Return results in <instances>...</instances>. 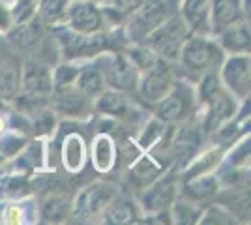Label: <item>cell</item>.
Returning a JSON list of instances; mask_svg holds the SVG:
<instances>
[{
    "instance_id": "6da1fadb",
    "label": "cell",
    "mask_w": 251,
    "mask_h": 225,
    "mask_svg": "<svg viewBox=\"0 0 251 225\" xmlns=\"http://www.w3.org/2000/svg\"><path fill=\"white\" fill-rule=\"evenodd\" d=\"M188 36L189 28L186 26L184 19L180 15H175V17H167L163 25H159L143 43H147L161 60L171 62V60H178L180 47Z\"/></svg>"
},
{
    "instance_id": "7a4b0ae2",
    "label": "cell",
    "mask_w": 251,
    "mask_h": 225,
    "mask_svg": "<svg viewBox=\"0 0 251 225\" xmlns=\"http://www.w3.org/2000/svg\"><path fill=\"white\" fill-rule=\"evenodd\" d=\"M116 195H118V188L115 184L105 182V180L88 184L72 201V214L70 216L77 218V220H84V222L92 220L96 216L103 214L107 204L111 203Z\"/></svg>"
},
{
    "instance_id": "3957f363",
    "label": "cell",
    "mask_w": 251,
    "mask_h": 225,
    "mask_svg": "<svg viewBox=\"0 0 251 225\" xmlns=\"http://www.w3.org/2000/svg\"><path fill=\"white\" fill-rule=\"evenodd\" d=\"M169 17L165 0H145L135 11H131V19L127 23L126 34L135 43H143L159 25Z\"/></svg>"
},
{
    "instance_id": "277c9868",
    "label": "cell",
    "mask_w": 251,
    "mask_h": 225,
    "mask_svg": "<svg viewBox=\"0 0 251 225\" xmlns=\"http://www.w3.org/2000/svg\"><path fill=\"white\" fill-rule=\"evenodd\" d=\"M175 83H176V79L173 75V70L169 68V62L157 58L156 64L141 74L137 90H139V96L147 103H157L171 92Z\"/></svg>"
},
{
    "instance_id": "5b68a950",
    "label": "cell",
    "mask_w": 251,
    "mask_h": 225,
    "mask_svg": "<svg viewBox=\"0 0 251 225\" xmlns=\"http://www.w3.org/2000/svg\"><path fill=\"white\" fill-rule=\"evenodd\" d=\"M220 81L236 100L250 98V53L229 54L221 64Z\"/></svg>"
},
{
    "instance_id": "8992f818",
    "label": "cell",
    "mask_w": 251,
    "mask_h": 225,
    "mask_svg": "<svg viewBox=\"0 0 251 225\" xmlns=\"http://www.w3.org/2000/svg\"><path fill=\"white\" fill-rule=\"evenodd\" d=\"M56 40H58V45H60L64 56L68 60L81 58V56H86V54L103 53L105 49L109 47L105 34H81L77 30H72L70 26L56 30Z\"/></svg>"
},
{
    "instance_id": "52a82bcc",
    "label": "cell",
    "mask_w": 251,
    "mask_h": 225,
    "mask_svg": "<svg viewBox=\"0 0 251 225\" xmlns=\"http://www.w3.org/2000/svg\"><path fill=\"white\" fill-rule=\"evenodd\" d=\"M178 58L191 72H206L220 62L221 49L218 43H212L204 36H193V38L188 36L180 47Z\"/></svg>"
},
{
    "instance_id": "ba28073f",
    "label": "cell",
    "mask_w": 251,
    "mask_h": 225,
    "mask_svg": "<svg viewBox=\"0 0 251 225\" xmlns=\"http://www.w3.org/2000/svg\"><path fill=\"white\" fill-rule=\"evenodd\" d=\"M178 176L175 173L159 175L152 184H148L147 190L141 193V206L147 214L156 212H167L171 204L178 199Z\"/></svg>"
},
{
    "instance_id": "9c48e42d",
    "label": "cell",
    "mask_w": 251,
    "mask_h": 225,
    "mask_svg": "<svg viewBox=\"0 0 251 225\" xmlns=\"http://www.w3.org/2000/svg\"><path fill=\"white\" fill-rule=\"evenodd\" d=\"M156 105V117L159 120H163L167 124L182 122L195 109V94L186 85L175 83V86L171 88V92L161 101H157Z\"/></svg>"
},
{
    "instance_id": "30bf717a",
    "label": "cell",
    "mask_w": 251,
    "mask_h": 225,
    "mask_svg": "<svg viewBox=\"0 0 251 225\" xmlns=\"http://www.w3.org/2000/svg\"><path fill=\"white\" fill-rule=\"evenodd\" d=\"M64 17L66 26L81 34L101 32L103 26V13L92 0H68Z\"/></svg>"
},
{
    "instance_id": "8fae6325",
    "label": "cell",
    "mask_w": 251,
    "mask_h": 225,
    "mask_svg": "<svg viewBox=\"0 0 251 225\" xmlns=\"http://www.w3.org/2000/svg\"><path fill=\"white\" fill-rule=\"evenodd\" d=\"M202 105L206 107V118H204V129L206 131H218V129L227 124L229 120L236 115V98L230 92L225 90V86L221 85L218 90H214Z\"/></svg>"
},
{
    "instance_id": "7c38bea8",
    "label": "cell",
    "mask_w": 251,
    "mask_h": 225,
    "mask_svg": "<svg viewBox=\"0 0 251 225\" xmlns=\"http://www.w3.org/2000/svg\"><path fill=\"white\" fill-rule=\"evenodd\" d=\"M107 77V85H111L116 90H133L137 88L141 72L137 66L127 58L126 53H115L109 56L107 64L101 66Z\"/></svg>"
},
{
    "instance_id": "4fadbf2b",
    "label": "cell",
    "mask_w": 251,
    "mask_h": 225,
    "mask_svg": "<svg viewBox=\"0 0 251 225\" xmlns=\"http://www.w3.org/2000/svg\"><path fill=\"white\" fill-rule=\"evenodd\" d=\"M21 88L23 92L49 96L52 92V72L47 64L40 60H26L21 70Z\"/></svg>"
},
{
    "instance_id": "5bb4252c",
    "label": "cell",
    "mask_w": 251,
    "mask_h": 225,
    "mask_svg": "<svg viewBox=\"0 0 251 225\" xmlns=\"http://www.w3.org/2000/svg\"><path fill=\"white\" fill-rule=\"evenodd\" d=\"M49 107L60 115L81 117L88 111V96H84L77 86L56 88L49 94Z\"/></svg>"
},
{
    "instance_id": "9a60e30c",
    "label": "cell",
    "mask_w": 251,
    "mask_h": 225,
    "mask_svg": "<svg viewBox=\"0 0 251 225\" xmlns=\"http://www.w3.org/2000/svg\"><path fill=\"white\" fill-rule=\"evenodd\" d=\"M210 4L212 0H182L180 17L184 19L189 32L206 36L210 32Z\"/></svg>"
},
{
    "instance_id": "2e32d148",
    "label": "cell",
    "mask_w": 251,
    "mask_h": 225,
    "mask_svg": "<svg viewBox=\"0 0 251 225\" xmlns=\"http://www.w3.org/2000/svg\"><path fill=\"white\" fill-rule=\"evenodd\" d=\"M218 42H220L221 51H227L229 54L248 53L250 51V23L246 19H240L221 28L218 32Z\"/></svg>"
},
{
    "instance_id": "e0dca14e",
    "label": "cell",
    "mask_w": 251,
    "mask_h": 225,
    "mask_svg": "<svg viewBox=\"0 0 251 225\" xmlns=\"http://www.w3.org/2000/svg\"><path fill=\"white\" fill-rule=\"evenodd\" d=\"M240 0H212L210 4V32L218 34L221 28L244 19Z\"/></svg>"
},
{
    "instance_id": "ac0fdd59",
    "label": "cell",
    "mask_w": 251,
    "mask_h": 225,
    "mask_svg": "<svg viewBox=\"0 0 251 225\" xmlns=\"http://www.w3.org/2000/svg\"><path fill=\"white\" fill-rule=\"evenodd\" d=\"M60 160L64 169L72 175H77L86 165V145L79 133H68L62 141L60 149Z\"/></svg>"
},
{
    "instance_id": "d6986e66",
    "label": "cell",
    "mask_w": 251,
    "mask_h": 225,
    "mask_svg": "<svg viewBox=\"0 0 251 225\" xmlns=\"http://www.w3.org/2000/svg\"><path fill=\"white\" fill-rule=\"evenodd\" d=\"M92 165L98 173H109L116 163V147L115 139L107 133L96 135L90 149Z\"/></svg>"
},
{
    "instance_id": "ffe728a7",
    "label": "cell",
    "mask_w": 251,
    "mask_h": 225,
    "mask_svg": "<svg viewBox=\"0 0 251 225\" xmlns=\"http://www.w3.org/2000/svg\"><path fill=\"white\" fill-rule=\"evenodd\" d=\"M75 86L88 98H96L100 92H103L107 88V77L101 64L96 62V64L81 66L79 75L75 79Z\"/></svg>"
},
{
    "instance_id": "44dd1931",
    "label": "cell",
    "mask_w": 251,
    "mask_h": 225,
    "mask_svg": "<svg viewBox=\"0 0 251 225\" xmlns=\"http://www.w3.org/2000/svg\"><path fill=\"white\" fill-rule=\"evenodd\" d=\"M70 214H72V201L68 199L66 193L51 192L42 199L40 216L43 222H49V224L64 222Z\"/></svg>"
},
{
    "instance_id": "7402d4cb",
    "label": "cell",
    "mask_w": 251,
    "mask_h": 225,
    "mask_svg": "<svg viewBox=\"0 0 251 225\" xmlns=\"http://www.w3.org/2000/svg\"><path fill=\"white\" fill-rule=\"evenodd\" d=\"M184 192L189 199L193 201H204L220 192V178L214 173H204V175H195L186 178Z\"/></svg>"
},
{
    "instance_id": "603a6c76",
    "label": "cell",
    "mask_w": 251,
    "mask_h": 225,
    "mask_svg": "<svg viewBox=\"0 0 251 225\" xmlns=\"http://www.w3.org/2000/svg\"><path fill=\"white\" fill-rule=\"evenodd\" d=\"M21 90V68L11 58H0V98L13 100Z\"/></svg>"
},
{
    "instance_id": "cb8c5ba5",
    "label": "cell",
    "mask_w": 251,
    "mask_h": 225,
    "mask_svg": "<svg viewBox=\"0 0 251 225\" xmlns=\"http://www.w3.org/2000/svg\"><path fill=\"white\" fill-rule=\"evenodd\" d=\"M6 34H8L10 42L15 43L17 47H34L42 42L43 28L40 21L34 17V19L25 21L21 25H13Z\"/></svg>"
},
{
    "instance_id": "d4e9b609",
    "label": "cell",
    "mask_w": 251,
    "mask_h": 225,
    "mask_svg": "<svg viewBox=\"0 0 251 225\" xmlns=\"http://www.w3.org/2000/svg\"><path fill=\"white\" fill-rule=\"evenodd\" d=\"M135 218H137V212L133 203L129 199H126V197H120V195H116L103 210V224L126 225V224H133Z\"/></svg>"
},
{
    "instance_id": "484cf974",
    "label": "cell",
    "mask_w": 251,
    "mask_h": 225,
    "mask_svg": "<svg viewBox=\"0 0 251 225\" xmlns=\"http://www.w3.org/2000/svg\"><path fill=\"white\" fill-rule=\"evenodd\" d=\"M223 158V150L221 147H212V149L204 150L199 156H193L189 163L184 167L186 171V178L195 176V175H204V173H214V169L221 163Z\"/></svg>"
},
{
    "instance_id": "4316f807",
    "label": "cell",
    "mask_w": 251,
    "mask_h": 225,
    "mask_svg": "<svg viewBox=\"0 0 251 225\" xmlns=\"http://www.w3.org/2000/svg\"><path fill=\"white\" fill-rule=\"evenodd\" d=\"M127 101L126 96L122 94V90L116 88H105L103 92H100L96 96V111L107 115V117H120L124 115Z\"/></svg>"
},
{
    "instance_id": "83f0119b",
    "label": "cell",
    "mask_w": 251,
    "mask_h": 225,
    "mask_svg": "<svg viewBox=\"0 0 251 225\" xmlns=\"http://www.w3.org/2000/svg\"><path fill=\"white\" fill-rule=\"evenodd\" d=\"M167 133H169L167 122L159 120L157 117L150 118L147 122V126L141 131L139 139H137V147L141 150H145V152H148V150H152L154 147H157L159 143H165Z\"/></svg>"
},
{
    "instance_id": "f1b7e54d",
    "label": "cell",
    "mask_w": 251,
    "mask_h": 225,
    "mask_svg": "<svg viewBox=\"0 0 251 225\" xmlns=\"http://www.w3.org/2000/svg\"><path fill=\"white\" fill-rule=\"evenodd\" d=\"M161 171H163V167L152 156H141L131 165V178L139 186H145L147 188L148 184H152L161 175Z\"/></svg>"
},
{
    "instance_id": "f546056e",
    "label": "cell",
    "mask_w": 251,
    "mask_h": 225,
    "mask_svg": "<svg viewBox=\"0 0 251 225\" xmlns=\"http://www.w3.org/2000/svg\"><path fill=\"white\" fill-rule=\"evenodd\" d=\"M126 54H127V58L137 66V70L143 74V72H147L148 68H152V66L157 62V56L150 47H148L147 43H133V45H129L127 49H126Z\"/></svg>"
},
{
    "instance_id": "4dcf8cb0",
    "label": "cell",
    "mask_w": 251,
    "mask_h": 225,
    "mask_svg": "<svg viewBox=\"0 0 251 225\" xmlns=\"http://www.w3.org/2000/svg\"><path fill=\"white\" fill-rule=\"evenodd\" d=\"M201 210L191 201H175L169 208L171 224H197Z\"/></svg>"
},
{
    "instance_id": "1f68e13d",
    "label": "cell",
    "mask_w": 251,
    "mask_h": 225,
    "mask_svg": "<svg viewBox=\"0 0 251 225\" xmlns=\"http://www.w3.org/2000/svg\"><path fill=\"white\" fill-rule=\"evenodd\" d=\"M30 128L36 135L40 137H47L51 135L54 128H56V113L52 111L49 105L38 111L34 117H30Z\"/></svg>"
},
{
    "instance_id": "d6a6232c",
    "label": "cell",
    "mask_w": 251,
    "mask_h": 225,
    "mask_svg": "<svg viewBox=\"0 0 251 225\" xmlns=\"http://www.w3.org/2000/svg\"><path fill=\"white\" fill-rule=\"evenodd\" d=\"M79 70H81V66H77L72 60L56 66L54 72H52V90L75 86V79L79 75Z\"/></svg>"
},
{
    "instance_id": "836d02e7",
    "label": "cell",
    "mask_w": 251,
    "mask_h": 225,
    "mask_svg": "<svg viewBox=\"0 0 251 225\" xmlns=\"http://www.w3.org/2000/svg\"><path fill=\"white\" fill-rule=\"evenodd\" d=\"M15 103L19 113L25 117H34L38 111H42L43 107L49 105V96H38V94H28V92H23L15 96Z\"/></svg>"
},
{
    "instance_id": "e575fe53",
    "label": "cell",
    "mask_w": 251,
    "mask_h": 225,
    "mask_svg": "<svg viewBox=\"0 0 251 225\" xmlns=\"http://www.w3.org/2000/svg\"><path fill=\"white\" fill-rule=\"evenodd\" d=\"M23 149H26V137L19 131L0 133V156L4 160L15 158Z\"/></svg>"
},
{
    "instance_id": "d590c367",
    "label": "cell",
    "mask_w": 251,
    "mask_h": 225,
    "mask_svg": "<svg viewBox=\"0 0 251 225\" xmlns=\"http://www.w3.org/2000/svg\"><path fill=\"white\" fill-rule=\"evenodd\" d=\"M36 13H38V0H15L10 8L11 26L30 21L36 17Z\"/></svg>"
},
{
    "instance_id": "8d00e7d4",
    "label": "cell",
    "mask_w": 251,
    "mask_h": 225,
    "mask_svg": "<svg viewBox=\"0 0 251 225\" xmlns=\"http://www.w3.org/2000/svg\"><path fill=\"white\" fill-rule=\"evenodd\" d=\"M197 224H220V225L234 224V216L225 206L212 204L204 212H201L199 218H197Z\"/></svg>"
},
{
    "instance_id": "74e56055",
    "label": "cell",
    "mask_w": 251,
    "mask_h": 225,
    "mask_svg": "<svg viewBox=\"0 0 251 225\" xmlns=\"http://www.w3.org/2000/svg\"><path fill=\"white\" fill-rule=\"evenodd\" d=\"M227 161L232 167H244L250 163V137H244L234 149L230 150Z\"/></svg>"
},
{
    "instance_id": "f35d334b",
    "label": "cell",
    "mask_w": 251,
    "mask_h": 225,
    "mask_svg": "<svg viewBox=\"0 0 251 225\" xmlns=\"http://www.w3.org/2000/svg\"><path fill=\"white\" fill-rule=\"evenodd\" d=\"M68 6V0H40L38 2V8L47 15V17H58L62 15L64 10Z\"/></svg>"
},
{
    "instance_id": "ab89813d",
    "label": "cell",
    "mask_w": 251,
    "mask_h": 225,
    "mask_svg": "<svg viewBox=\"0 0 251 225\" xmlns=\"http://www.w3.org/2000/svg\"><path fill=\"white\" fill-rule=\"evenodd\" d=\"M0 218H2L4 224H23L25 222V210L19 204H6Z\"/></svg>"
},
{
    "instance_id": "60d3db41",
    "label": "cell",
    "mask_w": 251,
    "mask_h": 225,
    "mask_svg": "<svg viewBox=\"0 0 251 225\" xmlns=\"http://www.w3.org/2000/svg\"><path fill=\"white\" fill-rule=\"evenodd\" d=\"M115 2V8L118 11H122V13H131V11H135L145 0H113Z\"/></svg>"
},
{
    "instance_id": "b9f144b4",
    "label": "cell",
    "mask_w": 251,
    "mask_h": 225,
    "mask_svg": "<svg viewBox=\"0 0 251 225\" xmlns=\"http://www.w3.org/2000/svg\"><path fill=\"white\" fill-rule=\"evenodd\" d=\"M11 28V15H10V8L4 6L0 2V32H8Z\"/></svg>"
},
{
    "instance_id": "7bdbcfd3",
    "label": "cell",
    "mask_w": 251,
    "mask_h": 225,
    "mask_svg": "<svg viewBox=\"0 0 251 225\" xmlns=\"http://www.w3.org/2000/svg\"><path fill=\"white\" fill-rule=\"evenodd\" d=\"M8 128V122H6V118L0 117V133H4V129Z\"/></svg>"
},
{
    "instance_id": "ee69618b",
    "label": "cell",
    "mask_w": 251,
    "mask_h": 225,
    "mask_svg": "<svg viewBox=\"0 0 251 225\" xmlns=\"http://www.w3.org/2000/svg\"><path fill=\"white\" fill-rule=\"evenodd\" d=\"M2 111H6V100L4 98H0V113Z\"/></svg>"
}]
</instances>
